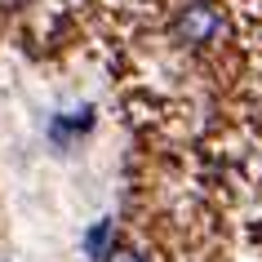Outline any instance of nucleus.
<instances>
[{"label": "nucleus", "instance_id": "obj_2", "mask_svg": "<svg viewBox=\"0 0 262 262\" xmlns=\"http://www.w3.org/2000/svg\"><path fill=\"white\" fill-rule=\"evenodd\" d=\"M102 262H147V258H142L138 249H129V245H111Z\"/></svg>", "mask_w": 262, "mask_h": 262}, {"label": "nucleus", "instance_id": "obj_1", "mask_svg": "<svg viewBox=\"0 0 262 262\" xmlns=\"http://www.w3.org/2000/svg\"><path fill=\"white\" fill-rule=\"evenodd\" d=\"M218 27H222L218 5L191 0V5H182L178 18H173V40H182V45H209L213 36H218Z\"/></svg>", "mask_w": 262, "mask_h": 262}, {"label": "nucleus", "instance_id": "obj_3", "mask_svg": "<svg viewBox=\"0 0 262 262\" xmlns=\"http://www.w3.org/2000/svg\"><path fill=\"white\" fill-rule=\"evenodd\" d=\"M107 235H111V222H102V227H94V231H89V249H94V253H102V258H107Z\"/></svg>", "mask_w": 262, "mask_h": 262}]
</instances>
